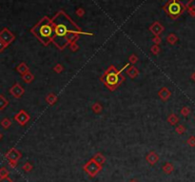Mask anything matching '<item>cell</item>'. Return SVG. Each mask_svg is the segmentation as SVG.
<instances>
[{
    "instance_id": "obj_1",
    "label": "cell",
    "mask_w": 195,
    "mask_h": 182,
    "mask_svg": "<svg viewBox=\"0 0 195 182\" xmlns=\"http://www.w3.org/2000/svg\"><path fill=\"white\" fill-rule=\"evenodd\" d=\"M52 22L55 29V35L52 40V43L59 50H64L69 46V38L72 33L77 35H93V33L83 32L63 11H60L56 16L52 19Z\"/></svg>"
},
{
    "instance_id": "obj_2",
    "label": "cell",
    "mask_w": 195,
    "mask_h": 182,
    "mask_svg": "<svg viewBox=\"0 0 195 182\" xmlns=\"http://www.w3.org/2000/svg\"><path fill=\"white\" fill-rule=\"evenodd\" d=\"M32 33L40 41V42L48 46V45L52 42L53 38L55 35V29L53 26L52 19L49 17H44L30 30Z\"/></svg>"
},
{
    "instance_id": "obj_3",
    "label": "cell",
    "mask_w": 195,
    "mask_h": 182,
    "mask_svg": "<svg viewBox=\"0 0 195 182\" xmlns=\"http://www.w3.org/2000/svg\"><path fill=\"white\" fill-rule=\"evenodd\" d=\"M129 67V63H127L126 65L121 68L120 70H117L115 66H110L106 70L104 74L100 77V80L104 83V85L110 91H114L119 87L122 83L125 81V76H123L122 73Z\"/></svg>"
},
{
    "instance_id": "obj_4",
    "label": "cell",
    "mask_w": 195,
    "mask_h": 182,
    "mask_svg": "<svg viewBox=\"0 0 195 182\" xmlns=\"http://www.w3.org/2000/svg\"><path fill=\"white\" fill-rule=\"evenodd\" d=\"M186 7L179 1V0H170L165 7L166 13L172 18V19H176L181 14L184 13Z\"/></svg>"
},
{
    "instance_id": "obj_5",
    "label": "cell",
    "mask_w": 195,
    "mask_h": 182,
    "mask_svg": "<svg viewBox=\"0 0 195 182\" xmlns=\"http://www.w3.org/2000/svg\"><path fill=\"white\" fill-rule=\"evenodd\" d=\"M83 170L85 171L90 176L94 177L99 172H101L102 166L99 165L98 163H96L93 158H91L90 160H89L85 165L83 166Z\"/></svg>"
},
{
    "instance_id": "obj_6",
    "label": "cell",
    "mask_w": 195,
    "mask_h": 182,
    "mask_svg": "<svg viewBox=\"0 0 195 182\" xmlns=\"http://www.w3.org/2000/svg\"><path fill=\"white\" fill-rule=\"evenodd\" d=\"M14 38V35L8 28H4L0 31V40L3 41L7 46H9L11 42H13Z\"/></svg>"
},
{
    "instance_id": "obj_7",
    "label": "cell",
    "mask_w": 195,
    "mask_h": 182,
    "mask_svg": "<svg viewBox=\"0 0 195 182\" xmlns=\"http://www.w3.org/2000/svg\"><path fill=\"white\" fill-rule=\"evenodd\" d=\"M13 118L19 125H20V126H25V125L30 121V116L25 110H20V111L14 115Z\"/></svg>"
},
{
    "instance_id": "obj_8",
    "label": "cell",
    "mask_w": 195,
    "mask_h": 182,
    "mask_svg": "<svg viewBox=\"0 0 195 182\" xmlns=\"http://www.w3.org/2000/svg\"><path fill=\"white\" fill-rule=\"evenodd\" d=\"M10 94H11L14 98H20L25 93L24 88L19 84V83H15L14 85H13L9 90Z\"/></svg>"
},
{
    "instance_id": "obj_9",
    "label": "cell",
    "mask_w": 195,
    "mask_h": 182,
    "mask_svg": "<svg viewBox=\"0 0 195 182\" xmlns=\"http://www.w3.org/2000/svg\"><path fill=\"white\" fill-rule=\"evenodd\" d=\"M5 157L9 161H17L18 162L19 159L22 157V154L17 149H15V148H11V150H9L6 153Z\"/></svg>"
},
{
    "instance_id": "obj_10",
    "label": "cell",
    "mask_w": 195,
    "mask_h": 182,
    "mask_svg": "<svg viewBox=\"0 0 195 182\" xmlns=\"http://www.w3.org/2000/svg\"><path fill=\"white\" fill-rule=\"evenodd\" d=\"M158 96L163 101H167L171 96V92L167 88V87H162L158 92Z\"/></svg>"
},
{
    "instance_id": "obj_11",
    "label": "cell",
    "mask_w": 195,
    "mask_h": 182,
    "mask_svg": "<svg viewBox=\"0 0 195 182\" xmlns=\"http://www.w3.org/2000/svg\"><path fill=\"white\" fill-rule=\"evenodd\" d=\"M146 160H147V162L148 163V164L154 165L159 160V157H158V154L155 153V152H150V153L147 154Z\"/></svg>"
},
{
    "instance_id": "obj_12",
    "label": "cell",
    "mask_w": 195,
    "mask_h": 182,
    "mask_svg": "<svg viewBox=\"0 0 195 182\" xmlns=\"http://www.w3.org/2000/svg\"><path fill=\"white\" fill-rule=\"evenodd\" d=\"M126 74H127V75H129L131 78H135L138 76L140 73H139V70L137 69L135 66L131 65L126 69Z\"/></svg>"
},
{
    "instance_id": "obj_13",
    "label": "cell",
    "mask_w": 195,
    "mask_h": 182,
    "mask_svg": "<svg viewBox=\"0 0 195 182\" xmlns=\"http://www.w3.org/2000/svg\"><path fill=\"white\" fill-rule=\"evenodd\" d=\"M150 30L152 33H153V35H155L156 36H157V35H160V33H163L164 28H163V26H162L161 24L158 23V22H155V23L150 28Z\"/></svg>"
},
{
    "instance_id": "obj_14",
    "label": "cell",
    "mask_w": 195,
    "mask_h": 182,
    "mask_svg": "<svg viewBox=\"0 0 195 182\" xmlns=\"http://www.w3.org/2000/svg\"><path fill=\"white\" fill-rule=\"evenodd\" d=\"M16 71H17L21 75H23V74H25L26 73H28V72H30V69H29L28 65H27L25 62H21V63L16 67Z\"/></svg>"
},
{
    "instance_id": "obj_15",
    "label": "cell",
    "mask_w": 195,
    "mask_h": 182,
    "mask_svg": "<svg viewBox=\"0 0 195 182\" xmlns=\"http://www.w3.org/2000/svg\"><path fill=\"white\" fill-rule=\"evenodd\" d=\"M46 101L49 105H54L57 101V96L53 93H49L46 96Z\"/></svg>"
},
{
    "instance_id": "obj_16",
    "label": "cell",
    "mask_w": 195,
    "mask_h": 182,
    "mask_svg": "<svg viewBox=\"0 0 195 182\" xmlns=\"http://www.w3.org/2000/svg\"><path fill=\"white\" fill-rule=\"evenodd\" d=\"M93 159L96 163H98L99 165H101V166L106 162V158H105V157L101 153H96V154H95L93 157Z\"/></svg>"
},
{
    "instance_id": "obj_17",
    "label": "cell",
    "mask_w": 195,
    "mask_h": 182,
    "mask_svg": "<svg viewBox=\"0 0 195 182\" xmlns=\"http://www.w3.org/2000/svg\"><path fill=\"white\" fill-rule=\"evenodd\" d=\"M22 79L23 81L26 83H32L34 80V75L30 73V72H28V73H26L25 74L22 75Z\"/></svg>"
},
{
    "instance_id": "obj_18",
    "label": "cell",
    "mask_w": 195,
    "mask_h": 182,
    "mask_svg": "<svg viewBox=\"0 0 195 182\" xmlns=\"http://www.w3.org/2000/svg\"><path fill=\"white\" fill-rule=\"evenodd\" d=\"M167 122L170 125H172V126H174V125H176L179 122V117L176 115H174V113H170L167 116Z\"/></svg>"
},
{
    "instance_id": "obj_19",
    "label": "cell",
    "mask_w": 195,
    "mask_h": 182,
    "mask_svg": "<svg viewBox=\"0 0 195 182\" xmlns=\"http://www.w3.org/2000/svg\"><path fill=\"white\" fill-rule=\"evenodd\" d=\"M8 105H9V100L3 94H0V111L5 110Z\"/></svg>"
},
{
    "instance_id": "obj_20",
    "label": "cell",
    "mask_w": 195,
    "mask_h": 182,
    "mask_svg": "<svg viewBox=\"0 0 195 182\" xmlns=\"http://www.w3.org/2000/svg\"><path fill=\"white\" fill-rule=\"evenodd\" d=\"M173 171H174V166L171 164V163H166V164L163 166V172L167 174H171Z\"/></svg>"
},
{
    "instance_id": "obj_21",
    "label": "cell",
    "mask_w": 195,
    "mask_h": 182,
    "mask_svg": "<svg viewBox=\"0 0 195 182\" xmlns=\"http://www.w3.org/2000/svg\"><path fill=\"white\" fill-rule=\"evenodd\" d=\"M91 110H93L95 113H100L103 111V107L100 103L96 102V103L93 104V106H91Z\"/></svg>"
},
{
    "instance_id": "obj_22",
    "label": "cell",
    "mask_w": 195,
    "mask_h": 182,
    "mask_svg": "<svg viewBox=\"0 0 195 182\" xmlns=\"http://www.w3.org/2000/svg\"><path fill=\"white\" fill-rule=\"evenodd\" d=\"M0 124H1V126L4 128V129H9L11 126V119H9V118H3L2 120H1V122H0Z\"/></svg>"
},
{
    "instance_id": "obj_23",
    "label": "cell",
    "mask_w": 195,
    "mask_h": 182,
    "mask_svg": "<svg viewBox=\"0 0 195 182\" xmlns=\"http://www.w3.org/2000/svg\"><path fill=\"white\" fill-rule=\"evenodd\" d=\"M167 42H169L170 44L174 45V44L178 41V38H177L176 35H172V33H171V35H170L169 36L167 37Z\"/></svg>"
},
{
    "instance_id": "obj_24",
    "label": "cell",
    "mask_w": 195,
    "mask_h": 182,
    "mask_svg": "<svg viewBox=\"0 0 195 182\" xmlns=\"http://www.w3.org/2000/svg\"><path fill=\"white\" fill-rule=\"evenodd\" d=\"M9 170H8L6 167H2L0 168V178H4V177H8L9 176Z\"/></svg>"
},
{
    "instance_id": "obj_25",
    "label": "cell",
    "mask_w": 195,
    "mask_h": 182,
    "mask_svg": "<svg viewBox=\"0 0 195 182\" xmlns=\"http://www.w3.org/2000/svg\"><path fill=\"white\" fill-rule=\"evenodd\" d=\"M32 168H33V167H32V165L30 164V162H26L25 164L23 165V167H22V169L24 170L26 173H29V172H30V171L32 170Z\"/></svg>"
},
{
    "instance_id": "obj_26",
    "label": "cell",
    "mask_w": 195,
    "mask_h": 182,
    "mask_svg": "<svg viewBox=\"0 0 195 182\" xmlns=\"http://www.w3.org/2000/svg\"><path fill=\"white\" fill-rule=\"evenodd\" d=\"M137 61H138V57H137V55L132 54L129 56V62L131 64V65H133V64H135Z\"/></svg>"
},
{
    "instance_id": "obj_27",
    "label": "cell",
    "mask_w": 195,
    "mask_h": 182,
    "mask_svg": "<svg viewBox=\"0 0 195 182\" xmlns=\"http://www.w3.org/2000/svg\"><path fill=\"white\" fill-rule=\"evenodd\" d=\"M53 71L55 72L56 74H60V73H62V72L64 71V67L61 65V64H56V65L53 67Z\"/></svg>"
},
{
    "instance_id": "obj_28",
    "label": "cell",
    "mask_w": 195,
    "mask_h": 182,
    "mask_svg": "<svg viewBox=\"0 0 195 182\" xmlns=\"http://www.w3.org/2000/svg\"><path fill=\"white\" fill-rule=\"evenodd\" d=\"M175 132L179 135H183L186 132V128L185 126H183V125H178V126L175 128Z\"/></svg>"
},
{
    "instance_id": "obj_29",
    "label": "cell",
    "mask_w": 195,
    "mask_h": 182,
    "mask_svg": "<svg viewBox=\"0 0 195 182\" xmlns=\"http://www.w3.org/2000/svg\"><path fill=\"white\" fill-rule=\"evenodd\" d=\"M190 113V109L189 107H183L182 110H181V115L183 116H188L189 115Z\"/></svg>"
},
{
    "instance_id": "obj_30",
    "label": "cell",
    "mask_w": 195,
    "mask_h": 182,
    "mask_svg": "<svg viewBox=\"0 0 195 182\" xmlns=\"http://www.w3.org/2000/svg\"><path fill=\"white\" fill-rule=\"evenodd\" d=\"M150 52H151V54H153L154 55H157L160 52V48H159L158 45H154V46H152L151 49H150Z\"/></svg>"
},
{
    "instance_id": "obj_31",
    "label": "cell",
    "mask_w": 195,
    "mask_h": 182,
    "mask_svg": "<svg viewBox=\"0 0 195 182\" xmlns=\"http://www.w3.org/2000/svg\"><path fill=\"white\" fill-rule=\"evenodd\" d=\"M187 142L190 147H195V136H190Z\"/></svg>"
},
{
    "instance_id": "obj_32",
    "label": "cell",
    "mask_w": 195,
    "mask_h": 182,
    "mask_svg": "<svg viewBox=\"0 0 195 182\" xmlns=\"http://www.w3.org/2000/svg\"><path fill=\"white\" fill-rule=\"evenodd\" d=\"M69 48H70L72 52H76V51H77L78 49H79L78 45L76 44V42H75V43H71L70 45H69Z\"/></svg>"
},
{
    "instance_id": "obj_33",
    "label": "cell",
    "mask_w": 195,
    "mask_h": 182,
    "mask_svg": "<svg viewBox=\"0 0 195 182\" xmlns=\"http://www.w3.org/2000/svg\"><path fill=\"white\" fill-rule=\"evenodd\" d=\"M152 41H153V43L155 44V45H159L160 43H161V38L159 37V35H157V36H155L153 39H152Z\"/></svg>"
},
{
    "instance_id": "obj_34",
    "label": "cell",
    "mask_w": 195,
    "mask_h": 182,
    "mask_svg": "<svg viewBox=\"0 0 195 182\" xmlns=\"http://www.w3.org/2000/svg\"><path fill=\"white\" fill-rule=\"evenodd\" d=\"M7 47H8L7 45H6L5 43H4L3 41L0 40V52H3L4 50H5V49H6Z\"/></svg>"
},
{
    "instance_id": "obj_35",
    "label": "cell",
    "mask_w": 195,
    "mask_h": 182,
    "mask_svg": "<svg viewBox=\"0 0 195 182\" xmlns=\"http://www.w3.org/2000/svg\"><path fill=\"white\" fill-rule=\"evenodd\" d=\"M0 182H13V179L8 176V177H4V178H0Z\"/></svg>"
},
{
    "instance_id": "obj_36",
    "label": "cell",
    "mask_w": 195,
    "mask_h": 182,
    "mask_svg": "<svg viewBox=\"0 0 195 182\" xmlns=\"http://www.w3.org/2000/svg\"><path fill=\"white\" fill-rule=\"evenodd\" d=\"M17 161H9V166L11 168H15L17 166Z\"/></svg>"
},
{
    "instance_id": "obj_37",
    "label": "cell",
    "mask_w": 195,
    "mask_h": 182,
    "mask_svg": "<svg viewBox=\"0 0 195 182\" xmlns=\"http://www.w3.org/2000/svg\"><path fill=\"white\" fill-rule=\"evenodd\" d=\"M188 6H192L195 8V0H190V1L188 3Z\"/></svg>"
},
{
    "instance_id": "obj_38",
    "label": "cell",
    "mask_w": 195,
    "mask_h": 182,
    "mask_svg": "<svg viewBox=\"0 0 195 182\" xmlns=\"http://www.w3.org/2000/svg\"><path fill=\"white\" fill-rule=\"evenodd\" d=\"M191 79H192V80L195 82V72H194V73L191 74Z\"/></svg>"
},
{
    "instance_id": "obj_39",
    "label": "cell",
    "mask_w": 195,
    "mask_h": 182,
    "mask_svg": "<svg viewBox=\"0 0 195 182\" xmlns=\"http://www.w3.org/2000/svg\"><path fill=\"white\" fill-rule=\"evenodd\" d=\"M77 13H78V14H80V16H81V14H82V13H83V12H82V11H81V10H79V11H78V12H77Z\"/></svg>"
},
{
    "instance_id": "obj_40",
    "label": "cell",
    "mask_w": 195,
    "mask_h": 182,
    "mask_svg": "<svg viewBox=\"0 0 195 182\" xmlns=\"http://www.w3.org/2000/svg\"><path fill=\"white\" fill-rule=\"evenodd\" d=\"M2 138H3V135H2V132H0V140H1Z\"/></svg>"
},
{
    "instance_id": "obj_41",
    "label": "cell",
    "mask_w": 195,
    "mask_h": 182,
    "mask_svg": "<svg viewBox=\"0 0 195 182\" xmlns=\"http://www.w3.org/2000/svg\"><path fill=\"white\" fill-rule=\"evenodd\" d=\"M131 182H137V181H136V180H131Z\"/></svg>"
},
{
    "instance_id": "obj_42",
    "label": "cell",
    "mask_w": 195,
    "mask_h": 182,
    "mask_svg": "<svg viewBox=\"0 0 195 182\" xmlns=\"http://www.w3.org/2000/svg\"><path fill=\"white\" fill-rule=\"evenodd\" d=\"M194 119H195V116H194Z\"/></svg>"
}]
</instances>
